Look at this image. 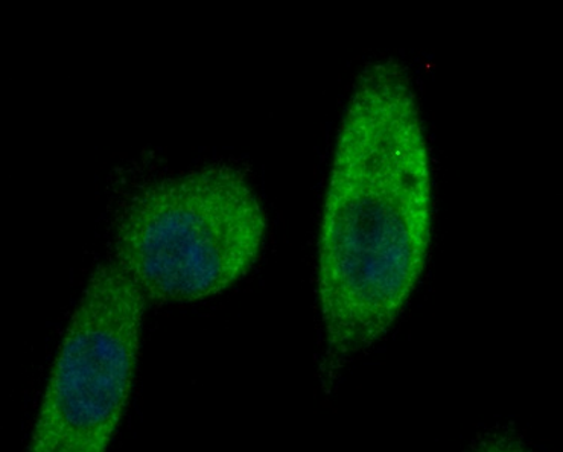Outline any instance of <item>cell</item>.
Listing matches in <instances>:
<instances>
[{
	"instance_id": "4",
	"label": "cell",
	"mask_w": 563,
	"mask_h": 452,
	"mask_svg": "<svg viewBox=\"0 0 563 452\" xmlns=\"http://www.w3.org/2000/svg\"><path fill=\"white\" fill-rule=\"evenodd\" d=\"M472 452H531L522 447L517 440L498 438L492 439L489 442L482 443Z\"/></svg>"
},
{
	"instance_id": "3",
	"label": "cell",
	"mask_w": 563,
	"mask_h": 452,
	"mask_svg": "<svg viewBox=\"0 0 563 452\" xmlns=\"http://www.w3.org/2000/svg\"><path fill=\"white\" fill-rule=\"evenodd\" d=\"M146 299L113 261L95 268L51 368L26 452H107L136 376Z\"/></svg>"
},
{
	"instance_id": "2",
	"label": "cell",
	"mask_w": 563,
	"mask_h": 452,
	"mask_svg": "<svg viewBox=\"0 0 563 452\" xmlns=\"http://www.w3.org/2000/svg\"><path fill=\"white\" fill-rule=\"evenodd\" d=\"M267 216L243 170L209 165L161 178L130 197L113 230V263L146 301H196L247 275Z\"/></svg>"
},
{
	"instance_id": "1",
	"label": "cell",
	"mask_w": 563,
	"mask_h": 452,
	"mask_svg": "<svg viewBox=\"0 0 563 452\" xmlns=\"http://www.w3.org/2000/svg\"><path fill=\"white\" fill-rule=\"evenodd\" d=\"M430 146L413 79L379 58L355 79L317 243L331 368L386 334L426 272L434 216Z\"/></svg>"
}]
</instances>
